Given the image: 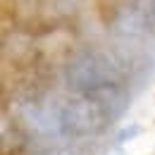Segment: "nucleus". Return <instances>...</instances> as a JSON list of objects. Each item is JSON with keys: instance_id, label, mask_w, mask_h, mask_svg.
I'll list each match as a JSON object with an SVG mask.
<instances>
[{"instance_id": "nucleus-1", "label": "nucleus", "mask_w": 155, "mask_h": 155, "mask_svg": "<svg viewBox=\"0 0 155 155\" xmlns=\"http://www.w3.org/2000/svg\"><path fill=\"white\" fill-rule=\"evenodd\" d=\"M64 81L72 93L100 96L115 103L122 93V67L100 50H81L64 64Z\"/></svg>"}, {"instance_id": "nucleus-2", "label": "nucleus", "mask_w": 155, "mask_h": 155, "mask_svg": "<svg viewBox=\"0 0 155 155\" xmlns=\"http://www.w3.org/2000/svg\"><path fill=\"white\" fill-rule=\"evenodd\" d=\"M115 103L100 96H86V93H72L62 100L58 110V127L69 138H91L107 129L112 122Z\"/></svg>"}, {"instance_id": "nucleus-3", "label": "nucleus", "mask_w": 155, "mask_h": 155, "mask_svg": "<svg viewBox=\"0 0 155 155\" xmlns=\"http://www.w3.org/2000/svg\"><path fill=\"white\" fill-rule=\"evenodd\" d=\"M143 29L150 36H155V0L143 2Z\"/></svg>"}]
</instances>
